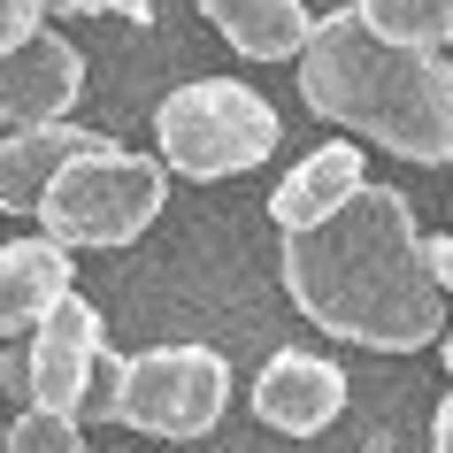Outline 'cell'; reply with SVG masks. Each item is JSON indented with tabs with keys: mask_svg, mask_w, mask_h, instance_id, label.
I'll use <instances>...</instances> for the list:
<instances>
[{
	"mask_svg": "<svg viewBox=\"0 0 453 453\" xmlns=\"http://www.w3.org/2000/svg\"><path fill=\"white\" fill-rule=\"evenodd\" d=\"M39 16H47V0H0V54L24 47L31 31H39Z\"/></svg>",
	"mask_w": 453,
	"mask_h": 453,
	"instance_id": "obj_16",
	"label": "cell"
},
{
	"mask_svg": "<svg viewBox=\"0 0 453 453\" xmlns=\"http://www.w3.org/2000/svg\"><path fill=\"white\" fill-rule=\"evenodd\" d=\"M430 446H438V453H453V392L438 400V415H430Z\"/></svg>",
	"mask_w": 453,
	"mask_h": 453,
	"instance_id": "obj_20",
	"label": "cell"
},
{
	"mask_svg": "<svg viewBox=\"0 0 453 453\" xmlns=\"http://www.w3.org/2000/svg\"><path fill=\"white\" fill-rule=\"evenodd\" d=\"M369 453H384V446H369Z\"/></svg>",
	"mask_w": 453,
	"mask_h": 453,
	"instance_id": "obj_22",
	"label": "cell"
},
{
	"mask_svg": "<svg viewBox=\"0 0 453 453\" xmlns=\"http://www.w3.org/2000/svg\"><path fill=\"white\" fill-rule=\"evenodd\" d=\"M123 369H131V354H116V346H100L93 361V384H85V423H116V407H123Z\"/></svg>",
	"mask_w": 453,
	"mask_h": 453,
	"instance_id": "obj_15",
	"label": "cell"
},
{
	"mask_svg": "<svg viewBox=\"0 0 453 453\" xmlns=\"http://www.w3.org/2000/svg\"><path fill=\"white\" fill-rule=\"evenodd\" d=\"M300 100L323 123L400 154V162H453V62L446 47L384 39L361 8L315 16L300 47Z\"/></svg>",
	"mask_w": 453,
	"mask_h": 453,
	"instance_id": "obj_2",
	"label": "cell"
},
{
	"mask_svg": "<svg viewBox=\"0 0 453 453\" xmlns=\"http://www.w3.org/2000/svg\"><path fill=\"white\" fill-rule=\"evenodd\" d=\"M85 100V54L54 31H31L0 54V123H62Z\"/></svg>",
	"mask_w": 453,
	"mask_h": 453,
	"instance_id": "obj_7",
	"label": "cell"
},
{
	"mask_svg": "<svg viewBox=\"0 0 453 453\" xmlns=\"http://www.w3.org/2000/svg\"><path fill=\"white\" fill-rule=\"evenodd\" d=\"M8 453H85V415H62V407H16Z\"/></svg>",
	"mask_w": 453,
	"mask_h": 453,
	"instance_id": "obj_14",
	"label": "cell"
},
{
	"mask_svg": "<svg viewBox=\"0 0 453 453\" xmlns=\"http://www.w3.org/2000/svg\"><path fill=\"white\" fill-rule=\"evenodd\" d=\"M169 200V169L146 162V154H123V146H100V154H77L47 192H39V231L62 239L77 254H100V246H131L146 239V223L162 215Z\"/></svg>",
	"mask_w": 453,
	"mask_h": 453,
	"instance_id": "obj_4",
	"label": "cell"
},
{
	"mask_svg": "<svg viewBox=\"0 0 453 453\" xmlns=\"http://www.w3.org/2000/svg\"><path fill=\"white\" fill-rule=\"evenodd\" d=\"M369 185V169H361V146H315L308 162H292V177L269 192V215H277V231H308L323 223L331 208H346L354 192Z\"/></svg>",
	"mask_w": 453,
	"mask_h": 453,
	"instance_id": "obj_11",
	"label": "cell"
},
{
	"mask_svg": "<svg viewBox=\"0 0 453 453\" xmlns=\"http://www.w3.org/2000/svg\"><path fill=\"white\" fill-rule=\"evenodd\" d=\"M0 384L16 392V407L31 400V369H24V346H16V354H0Z\"/></svg>",
	"mask_w": 453,
	"mask_h": 453,
	"instance_id": "obj_18",
	"label": "cell"
},
{
	"mask_svg": "<svg viewBox=\"0 0 453 453\" xmlns=\"http://www.w3.org/2000/svg\"><path fill=\"white\" fill-rule=\"evenodd\" d=\"M70 246L62 239H16L0 246V338H24L47 323V308H62L70 300Z\"/></svg>",
	"mask_w": 453,
	"mask_h": 453,
	"instance_id": "obj_10",
	"label": "cell"
},
{
	"mask_svg": "<svg viewBox=\"0 0 453 453\" xmlns=\"http://www.w3.org/2000/svg\"><path fill=\"white\" fill-rule=\"evenodd\" d=\"M285 139V123L246 77H192L154 108V146H162V169L192 177V185H215V177H246L262 169Z\"/></svg>",
	"mask_w": 453,
	"mask_h": 453,
	"instance_id": "obj_3",
	"label": "cell"
},
{
	"mask_svg": "<svg viewBox=\"0 0 453 453\" xmlns=\"http://www.w3.org/2000/svg\"><path fill=\"white\" fill-rule=\"evenodd\" d=\"M200 16L246 62H300V47H308V31H315V16L300 0H200Z\"/></svg>",
	"mask_w": 453,
	"mask_h": 453,
	"instance_id": "obj_12",
	"label": "cell"
},
{
	"mask_svg": "<svg viewBox=\"0 0 453 453\" xmlns=\"http://www.w3.org/2000/svg\"><path fill=\"white\" fill-rule=\"evenodd\" d=\"M231 407V361L215 346H146L123 369L116 423L154 430V438H208Z\"/></svg>",
	"mask_w": 453,
	"mask_h": 453,
	"instance_id": "obj_5",
	"label": "cell"
},
{
	"mask_svg": "<svg viewBox=\"0 0 453 453\" xmlns=\"http://www.w3.org/2000/svg\"><path fill=\"white\" fill-rule=\"evenodd\" d=\"M446 377H453V331H446Z\"/></svg>",
	"mask_w": 453,
	"mask_h": 453,
	"instance_id": "obj_21",
	"label": "cell"
},
{
	"mask_svg": "<svg viewBox=\"0 0 453 453\" xmlns=\"http://www.w3.org/2000/svg\"><path fill=\"white\" fill-rule=\"evenodd\" d=\"M116 146L108 131H85V123H16L0 139V215H31L39 192L77 162V154H100Z\"/></svg>",
	"mask_w": 453,
	"mask_h": 453,
	"instance_id": "obj_9",
	"label": "cell"
},
{
	"mask_svg": "<svg viewBox=\"0 0 453 453\" xmlns=\"http://www.w3.org/2000/svg\"><path fill=\"white\" fill-rule=\"evenodd\" d=\"M100 346H108V331H100L93 300L70 292L62 308H47V323H39L31 346H24V369H31V400L24 407H62V415H77V407H85V384H93Z\"/></svg>",
	"mask_w": 453,
	"mask_h": 453,
	"instance_id": "obj_6",
	"label": "cell"
},
{
	"mask_svg": "<svg viewBox=\"0 0 453 453\" xmlns=\"http://www.w3.org/2000/svg\"><path fill=\"white\" fill-rule=\"evenodd\" d=\"M338 407H346V377H338L323 354H308V346L269 354V369L254 377V415H262V430L315 438V430L338 423Z\"/></svg>",
	"mask_w": 453,
	"mask_h": 453,
	"instance_id": "obj_8",
	"label": "cell"
},
{
	"mask_svg": "<svg viewBox=\"0 0 453 453\" xmlns=\"http://www.w3.org/2000/svg\"><path fill=\"white\" fill-rule=\"evenodd\" d=\"M384 39L407 47H453V0H354Z\"/></svg>",
	"mask_w": 453,
	"mask_h": 453,
	"instance_id": "obj_13",
	"label": "cell"
},
{
	"mask_svg": "<svg viewBox=\"0 0 453 453\" xmlns=\"http://www.w3.org/2000/svg\"><path fill=\"white\" fill-rule=\"evenodd\" d=\"M100 16H123V24H154V0H93Z\"/></svg>",
	"mask_w": 453,
	"mask_h": 453,
	"instance_id": "obj_19",
	"label": "cell"
},
{
	"mask_svg": "<svg viewBox=\"0 0 453 453\" xmlns=\"http://www.w3.org/2000/svg\"><path fill=\"white\" fill-rule=\"evenodd\" d=\"M285 292L292 308L323 323L331 338L377 346V354H415L438 338V277L423 262V231L407 192L361 185L346 208H331L308 231H285Z\"/></svg>",
	"mask_w": 453,
	"mask_h": 453,
	"instance_id": "obj_1",
	"label": "cell"
},
{
	"mask_svg": "<svg viewBox=\"0 0 453 453\" xmlns=\"http://www.w3.org/2000/svg\"><path fill=\"white\" fill-rule=\"evenodd\" d=\"M423 262H430V277H438V292H453V231L446 239H423Z\"/></svg>",
	"mask_w": 453,
	"mask_h": 453,
	"instance_id": "obj_17",
	"label": "cell"
}]
</instances>
